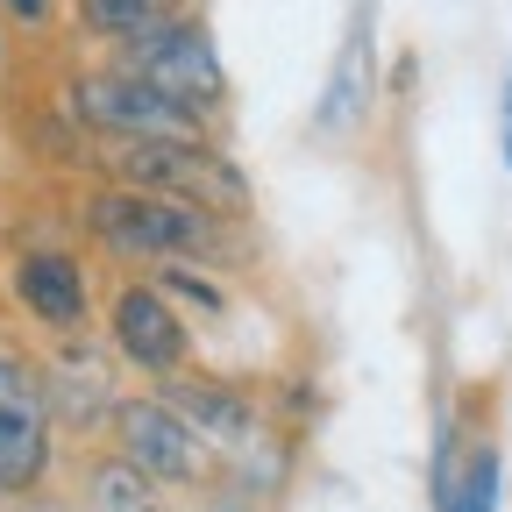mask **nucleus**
<instances>
[{
  "mask_svg": "<svg viewBox=\"0 0 512 512\" xmlns=\"http://www.w3.org/2000/svg\"><path fill=\"white\" fill-rule=\"evenodd\" d=\"M93 505L100 512H164V484H150L136 463L107 456V463H93Z\"/></svg>",
  "mask_w": 512,
  "mask_h": 512,
  "instance_id": "ddd939ff",
  "label": "nucleus"
},
{
  "mask_svg": "<svg viewBox=\"0 0 512 512\" xmlns=\"http://www.w3.org/2000/svg\"><path fill=\"white\" fill-rule=\"evenodd\" d=\"M50 463H57V413H50L43 363L0 342V498L43 491Z\"/></svg>",
  "mask_w": 512,
  "mask_h": 512,
  "instance_id": "39448f33",
  "label": "nucleus"
},
{
  "mask_svg": "<svg viewBox=\"0 0 512 512\" xmlns=\"http://www.w3.org/2000/svg\"><path fill=\"white\" fill-rule=\"evenodd\" d=\"M157 399L200 434L207 448H249L256 441V406H249V392H235L228 377H164L157 384Z\"/></svg>",
  "mask_w": 512,
  "mask_h": 512,
  "instance_id": "1a4fd4ad",
  "label": "nucleus"
},
{
  "mask_svg": "<svg viewBox=\"0 0 512 512\" xmlns=\"http://www.w3.org/2000/svg\"><path fill=\"white\" fill-rule=\"evenodd\" d=\"M164 15H185V0H72L79 36H93V43H107V50H121L128 36L157 29Z\"/></svg>",
  "mask_w": 512,
  "mask_h": 512,
  "instance_id": "9b49d317",
  "label": "nucleus"
},
{
  "mask_svg": "<svg viewBox=\"0 0 512 512\" xmlns=\"http://www.w3.org/2000/svg\"><path fill=\"white\" fill-rule=\"evenodd\" d=\"M498 498H505V456L491 441H477L470 456L456 463V484L441 491L434 512H498Z\"/></svg>",
  "mask_w": 512,
  "mask_h": 512,
  "instance_id": "f8f14e48",
  "label": "nucleus"
},
{
  "mask_svg": "<svg viewBox=\"0 0 512 512\" xmlns=\"http://www.w3.org/2000/svg\"><path fill=\"white\" fill-rule=\"evenodd\" d=\"M107 434H114V456L136 463L150 484H207V477H214V448L192 434L157 392H128V399H114Z\"/></svg>",
  "mask_w": 512,
  "mask_h": 512,
  "instance_id": "423d86ee",
  "label": "nucleus"
},
{
  "mask_svg": "<svg viewBox=\"0 0 512 512\" xmlns=\"http://www.w3.org/2000/svg\"><path fill=\"white\" fill-rule=\"evenodd\" d=\"M377 100V36H370V0H356V22L328 64V86H320V107H313V128L328 136H349V128L370 114Z\"/></svg>",
  "mask_w": 512,
  "mask_h": 512,
  "instance_id": "9d476101",
  "label": "nucleus"
},
{
  "mask_svg": "<svg viewBox=\"0 0 512 512\" xmlns=\"http://www.w3.org/2000/svg\"><path fill=\"white\" fill-rule=\"evenodd\" d=\"M107 64L150 79L157 93H171L178 107L207 114V121H221V107H228V72H221V50H214V36H207L200 15H164L157 29L128 36Z\"/></svg>",
  "mask_w": 512,
  "mask_h": 512,
  "instance_id": "20e7f679",
  "label": "nucleus"
},
{
  "mask_svg": "<svg viewBox=\"0 0 512 512\" xmlns=\"http://www.w3.org/2000/svg\"><path fill=\"white\" fill-rule=\"evenodd\" d=\"M157 292H164L178 313H185V306H200V313H221V306H228V292H221L214 278H200V264H164V271H157Z\"/></svg>",
  "mask_w": 512,
  "mask_h": 512,
  "instance_id": "4468645a",
  "label": "nucleus"
},
{
  "mask_svg": "<svg viewBox=\"0 0 512 512\" xmlns=\"http://www.w3.org/2000/svg\"><path fill=\"white\" fill-rule=\"evenodd\" d=\"M498 150H505V171H512V64H505V86H498Z\"/></svg>",
  "mask_w": 512,
  "mask_h": 512,
  "instance_id": "dca6fc26",
  "label": "nucleus"
},
{
  "mask_svg": "<svg viewBox=\"0 0 512 512\" xmlns=\"http://www.w3.org/2000/svg\"><path fill=\"white\" fill-rule=\"evenodd\" d=\"M8 285H15V306L36 320L43 335L86 342V328H93V278H86V256L79 249H64V242L22 249L15 271H8Z\"/></svg>",
  "mask_w": 512,
  "mask_h": 512,
  "instance_id": "6e6552de",
  "label": "nucleus"
},
{
  "mask_svg": "<svg viewBox=\"0 0 512 512\" xmlns=\"http://www.w3.org/2000/svg\"><path fill=\"white\" fill-rule=\"evenodd\" d=\"M79 128H93L100 143H207L214 121L178 107L171 93H157L150 79L121 72V64H93V72H72L64 86Z\"/></svg>",
  "mask_w": 512,
  "mask_h": 512,
  "instance_id": "7ed1b4c3",
  "label": "nucleus"
},
{
  "mask_svg": "<svg viewBox=\"0 0 512 512\" xmlns=\"http://www.w3.org/2000/svg\"><path fill=\"white\" fill-rule=\"evenodd\" d=\"M79 228L107 256H121V264L164 271V264H207V256H221L235 221H221L207 207H185V200H164V192H136V185L100 178L79 207Z\"/></svg>",
  "mask_w": 512,
  "mask_h": 512,
  "instance_id": "f257e3e1",
  "label": "nucleus"
},
{
  "mask_svg": "<svg viewBox=\"0 0 512 512\" xmlns=\"http://www.w3.org/2000/svg\"><path fill=\"white\" fill-rule=\"evenodd\" d=\"M107 342L128 370L164 384L192 363V320L157 292V278H121L114 299H107Z\"/></svg>",
  "mask_w": 512,
  "mask_h": 512,
  "instance_id": "0eeeda50",
  "label": "nucleus"
},
{
  "mask_svg": "<svg viewBox=\"0 0 512 512\" xmlns=\"http://www.w3.org/2000/svg\"><path fill=\"white\" fill-rule=\"evenodd\" d=\"M100 171L114 185H136V192H164V200H185V207H207L221 221H242L249 214V178L242 164L207 136V143H107L100 150Z\"/></svg>",
  "mask_w": 512,
  "mask_h": 512,
  "instance_id": "f03ea898",
  "label": "nucleus"
},
{
  "mask_svg": "<svg viewBox=\"0 0 512 512\" xmlns=\"http://www.w3.org/2000/svg\"><path fill=\"white\" fill-rule=\"evenodd\" d=\"M0 15H8L15 29H29V36H43L57 22V0H0Z\"/></svg>",
  "mask_w": 512,
  "mask_h": 512,
  "instance_id": "2eb2a0df",
  "label": "nucleus"
}]
</instances>
